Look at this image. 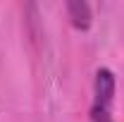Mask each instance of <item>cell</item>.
Segmentation results:
<instances>
[{
    "instance_id": "1",
    "label": "cell",
    "mask_w": 124,
    "mask_h": 122,
    "mask_svg": "<svg viewBox=\"0 0 124 122\" xmlns=\"http://www.w3.org/2000/svg\"><path fill=\"white\" fill-rule=\"evenodd\" d=\"M117 81L108 67H100L93 79V103H91V120L88 122H115L112 103H115Z\"/></svg>"
},
{
    "instance_id": "2",
    "label": "cell",
    "mask_w": 124,
    "mask_h": 122,
    "mask_svg": "<svg viewBox=\"0 0 124 122\" xmlns=\"http://www.w3.org/2000/svg\"><path fill=\"white\" fill-rule=\"evenodd\" d=\"M64 10H67V17L72 19V24L77 26V29H88L91 26V5L88 2H84V0H72V2H67L64 5Z\"/></svg>"
}]
</instances>
